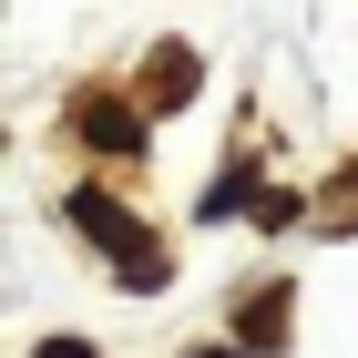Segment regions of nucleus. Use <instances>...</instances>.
Segmentation results:
<instances>
[{
	"mask_svg": "<svg viewBox=\"0 0 358 358\" xmlns=\"http://www.w3.org/2000/svg\"><path fill=\"white\" fill-rule=\"evenodd\" d=\"M72 236H92V246L113 256V276H123V287H164V246H154V236H143L113 194H92V185L72 194Z\"/></svg>",
	"mask_w": 358,
	"mask_h": 358,
	"instance_id": "obj_1",
	"label": "nucleus"
},
{
	"mask_svg": "<svg viewBox=\"0 0 358 358\" xmlns=\"http://www.w3.org/2000/svg\"><path fill=\"white\" fill-rule=\"evenodd\" d=\"M143 103H154V113H174V103H194V52H185V41H164V52L143 62Z\"/></svg>",
	"mask_w": 358,
	"mask_h": 358,
	"instance_id": "obj_2",
	"label": "nucleus"
},
{
	"mask_svg": "<svg viewBox=\"0 0 358 358\" xmlns=\"http://www.w3.org/2000/svg\"><path fill=\"white\" fill-rule=\"evenodd\" d=\"M72 123H83V134L103 143V154H134V143H143V123H134V113H123V103H113V92H92V103L72 113Z\"/></svg>",
	"mask_w": 358,
	"mask_h": 358,
	"instance_id": "obj_3",
	"label": "nucleus"
},
{
	"mask_svg": "<svg viewBox=\"0 0 358 358\" xmlns=\"http://www.w3.org/2000/svg\"><path fill=\"white\" fill-rule=\"evenodd\" d=\"M236 338H246V348H276V338H287V287H266V297H236Z\"/></svg>",
	"mask_w": 358,
	"mask_h": 358,
	"instance_id": "obj_4",
	"label": "nucleus"
},
{
	"mask_svg": "<svg viewBox=\"0 0 358 358\" xmlns=\"http://www.w3.org/2000/svg\"><path fill=\"white\" fill-rule=\"evenodd\" d=\"M41 358H92V348H83V338H52V348H41Z\"/></svg>",
	"mask_w": 358,
	"mask_h": 358,
	"instance_id": "obj_5",
	"label": "nucleus"
},
{
	"mask_svg": "<svg viewBox=\"0 0 358 358\" xmlns=\"http://www.w3.org/2000/svg\"><path fill=\"white\" fill-rule=\"evenodd\" d=\"M194 358H225V348H194Z\"/></svg>",
	"mask_w": 358,
	"mask_h": 358,
	"instance_id": "obj_6",
	"label": "nucleus"
}]
</instances>
